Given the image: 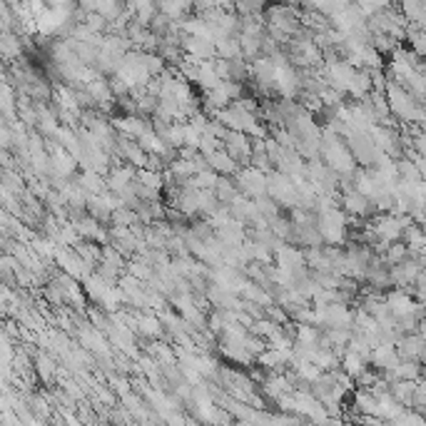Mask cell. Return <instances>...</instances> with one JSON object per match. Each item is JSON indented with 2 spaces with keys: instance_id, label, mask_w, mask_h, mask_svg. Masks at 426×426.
Returning a JSON list of instances; mask_svg holds the SVG:
<instances>
[{
  "instance_id": "1",
  "label": "cell",
  "mask_w": 426,
  "mask_h": 426,
  "mask_svg": "<svg viewBox=\"0 0 426 426\" xmlns=\"http://www.w3.org/2000/svg\"><path fill=\"white\" fill-rule=\"evenodd\" d=\"M384 93H386V100H389V107H392V115L396 120H401L404 125H412V122H419L421 125V102L401 82L389 80Z\"/></svg>"
},
{
  "instance_id": "2",
  "label": "cell",
  "mask_w": 426,
  "mask_h": 426,
  "mask_svg": "<svg viewBox=\"0 0 426 426\" xmlns=\"http://www.w3.org/2000/svg\"><path fill=\"white\" fill-rule=\"evenodd\" d=\"M317 227L324 245H346V234H349V214L344 207H329L317 212Z\"/></svg>"
},
{
  "instance_id": "3",
  "label": "cell",
  "mask_w": 426,
  "mask_h": 426,
  "mask_svg": "<svg viewBox=\"0 0 426 426\" xmlns=\"http://www.w3.org/2000/svg\"><path fill=\"white\" fill-rule=\"evenodd\" d=\"M341 137L346 140V145H349V150H352V155H354V160L359 162L361 167H374L377 165V160L384 155L379 150V145L374 142L372 133L344 127V130H341Z\"/></svg>"
},
{
  "instance_id": "4",
  "label": "cell",
  "mask_w": 426,
  "mask_h": 426,
  "mask_svg": "<svg viewBox=\"0 0 426 426\" xmlns=\"http://www.w3.org/2000/svg\"><path fill=\"white\" fill-rule=\"evenodd\" d=\"M267 194L280 202L282 207H287V210L300 205V187L289 175L280 172V170H272L267 175Z\"/></svg>"
},
{
  "instance_id": "5",
  "label": "cell",
  "mask_w": 426,
  "mask_h": 426,
  "mask_svg": "<svg viewBox=\"0 0 426 426\" xmlns=\"http://www.w3.org/2000/svg\"><path fill=\"white\" fill-rule=\"evenodd\" d=\"M317 309V326L320 329H334V326H354V312L349 309V302H329V304H314Z\"/></svg>"
},
{
  "instance_id": "6",
  "label": "cell",
  "mask_w": 426,
  "mask_h": 426,
  "mask_svg": "<svg viewBox=\"0 0 426 426\" xmlns=\"http://www.w3.org/2000/svg\"><path fill=\"white\" fill-rule=\"evenodd\" d=\"M232 177H234V182H237V187H240V192L247 194V197L260 200V197L267 194V172L260 170V167L242 165Z\"/></svg>"
},
{
  "instance_id": "7",
  "label": "cell",
  "mask_w": 426,
  "mask_h": 426,
  "mask_svg": "<svg viewBox=\"0 0 426 426\" xmlns=\"http://www.w3.org/2000/svg\"><path fill=\"white\" fill-rule=\"evenodd\" d=\"M341 207H344V212L352 217V220H366V217H372L377 210H374L372 200L364 197V194L357 190V187H341Z\"/></svg>"
},
{
  "instance_id": "8",
  "label": "cell",
  "mask_w": 426,
  "mask_h": 426,
  "mask_svg": "<svg viewBox=\"0 0 426 426\" xmlns=\"http://www.w3.org/2000/svg\"><path fill=\"white\" fill-rule=\"evenodd\" d=\"M222 145H225L227 153L232 155L240 165H249V162H252V153H254V137L252 135L242 133V130H229Z\"/></svg>"
},
{
  "instance_id": "9",
  "label": "cell",
  "mask_w": 426,
  "mask_h": 426,
  "mask_svg": "<svg viewBox=\"0 0 426 426\" xmlns=\"http://www.w3.org/2000/svg\"><path fill=\"white\" fill-rule=\"evenodd\" d=\"M424 269L421 265V257L416 254H409L406 260H401L399 265H392L389 267V274H392V284L394 287H412L419 277V272Z\"/></svg>"
},
{
  "instance_id": "10",
  "label": "cell",
  "mask_w": 426,
  "mask_h": 426,
  "mask_svg": "<svg viewBox=\"0 0 426 426\" xmlns=\"http://www.w3.org/2000/svg\"><path fill=\"white\" fill-rule=\"evenodd\" d=\"M33 369H35V377H38V381L45 386H53L58 384V379H60V366H58V361H55V357L50 352H38L33 354Z\"/></svg>"
},
{
  "instance_id": "11",
  "label": "cell",
  "mask_w": 426,
  "mask_h": 426,
  "mask_svg": "<svg viewBox=\"0 0 426 426\" xmlns=\"http://www.w3.org/2000/svg\"><path fill=\"white\" fill-rule=\"evenodd\" d=\"M396 349H399L401 359H414V361L426 359V339L419 332L401 334L399 339H396Z\"/></svg>"
},
{
  "instance_id": "12",
  "label": "cell",
  "mask_w": 426,
  "mask_h": 426,
  "mask_svg": "<svg viewBox=\"0 0 426 426\" xmlns=\"http://www.w3.org/2000/svg\"><path fill=\"white\" fill-rule=\"evenodd\" d=\"M137 180V167L125 162V165H113V170L107 172V190L115 194H120L122 190H127L130 185H135Z\"/></svg>"
},
{
  "instance_id": "13",
  "label": "cell",
  "mask_w": 426,
  "mask_h": 426,
  "mask_svg": "<svg viewBox=\"0 0 426 426\" xmlns=\"http://www.w3.org/2000/svg\"><path fill=\"white\" fill-rule=\"evenodd\" d=\"M369 361H372V366H377L379 372H392L394 366L401 361L399 349H396V344H392V341H379V344L372 349Z\"/></svg>"
},
{
  "instance_id": "14",
  "label": "cell",
  "mask_w": 426,
  "mask_h": 426,
  "mask_svg": "<svg viewBox=\"0 0 426 426\" xmlns=\"http://www.w3.org/2000/svg\"><path fill=\"white\" fill-rule=\"evenodd\" d=\"M374 90V78H372V70H364V67H359L357 70V75H354L352 85H349V90H346V95L352 98V100H364V98H369Z\"/></svg>"
},
{
  "instance_id": "15",
  "label": "cell",
  "mask_w": 426,
  "mask_h": 426,
  "mask_svg": "<svg viewBox=\"0 0 426 426\" xmlns=\"http://www.w3.org/2000/svg\"><path fill=\"white\" fill-rule=\"evenodd\" d=\"M369 366H372V361H369V357H364V354L352 352V349H346V352L341 354V369H344V372L349 374L354 381L359 379Z\"/></svg>"
},
{
  "instance_id": "16",
  "label": "cell",
  "mask_w": 426,
  "mask_h": 426,
  "mask_svg": "<svg viewBox=\"0 0 426 426\" xmlns=\"http://www.w3.org/2000/svg\"><path fill=\"white\" fill-rule=\"evenodd\" d=\"M401 242L409 247V254H416V257L426 254V229L421 225H416V222H412V225L406 227Z\"/></svg>"
},
{
  "instance_id": "17",
  "label": "cell",
  "mask_w": 426,
  "mask_h": 426,
  "mask_svg": "<svg viewBox=\"0 0 426 426\" xmlns=\"http://www.w3.org/2000/svg\"><path fill=\"white\" fill-rule=\"evenodd\" d=\"M3 58L5 63H15L23 58V45H25V35L13 33V30H3Z\"/></svg>"
},
{
  "instance_id": "18",
  "label": "cell",
  "mask_w": 426,
  "mask_h": 426,
  "mask_svg": "<svg viewBox=\"0 0 426 426\" xmlns=\"http://www.w3.org/2000/svg\"><path fill=\"white\" fill-rule=\"evenodd\" d=\"M207 160H210V167H212L214 172L220 175H234L237 170H240V162L234 160L232 155L227 153L225 147H220V150H214L212 155H207Z\"/></svg>"
},
{
  "instance_id": "19",
  "label": "cell",
  "mask_w": 426,
  "mask_h": 426,
  "mask_svg": "<svg viewBox=\"0 0 426 426\" xmlns=\"http://www.w3.org/2000/svg\"><path fill=\"white\" fill-rule=\"evenodd\" d=\"M399 10L414 25H426V0H399Z\"/></svg>"
},
{
  "instance_id": "20",
  "label": "cell",
  "mask_w": 426,
  "mask_h": 426,
  "mask_svg": "<svg viewBox=\"0 0 426 426\" xmlns=\"http://www.w3.org/2000/svg\"><path fill=\"white\" fill-rule=\"evenodd\" d=\"M75 252L80 254L82 260L85 262H90L93 267H98L100 265V260H102V247H100V242H93V240H80L78 245L73 247Z\"/></svg>"
},
{
  "instance_id": "21",
  "label": "cell",
  "mask_w": 426,
  "mask_h": 426,
  "mask_svg": "<svg viewBox=\"0 0 426 426\" xmlns=\"http://www.w3.org/2000/svg\"><path fill=\"white\" fill-rule=\"evenodd\" d=\"M217 58H225V60L245 58V55H242L240 35H232V38H222V41H217Z\"/></svg>"
},
{
  "instance_id": "22",
  "label": "cell",
  "mask_w": 426,
  "mask_h": 426,
  "mask_svg": "<svg viewBox=\"0 0 426 426\" xmlns=\"http://www.w3.org/2000/svg\"><path fill=\"white\" fill-rule=\"evenodd\" d=\"M214 194H217L220 202H225V205H229V202L240 194V187H237L232 175H220V182H217V187H214Z\"/></svg>"
},
{
  "instance_id": "23",
  "label": "cell",
  "mask_w": 426,
  "mask_h": 426,
  "mask_svg": "<svg viewBox=\"0 0 426 426\" xmlns=\"http://www.w3.org/2000/svg\"><path fill=\"white\" fill-rule=\"evenodd\" d=\"M414 389H416V381H409V379H396V381H392V386H389V392H392L404 406H412Z\"/></svg>"
},
{
  "instance_id": "24",
  "label": "cell",
  "mask_w": 426,
  "mask_h": 426,
  "mask_svg": "<svg viewBox=\"0 0 426 426\" xmlns=\"http://www.w3.org/2000/svg\"><path fill=\"white\" fill-rule=\"evenodd\" d=\"M217 182H220V172H214V170H202V172L192 175L185 187H194V190H214Z\"/></svg>"
},
{
  "instance_id": "25",
  "label": "cell",
  "mask_w": 426,
  "mask_h": 426,
  "mask_svg": "<svg viewBox=\"0 0 426 426\" xmlns=\"http://www.w3.org/2000/svg\"><path fill=\"white\" fill-rule=\"evenodd\" d=\"M409 257V247L404 245V242H392V245L386 247L384 252H381V260L386 262V265L392 267V265H399L401 260H406Z\"/></svg>"
},
{
  "instance_id": "26",
  "label": "cell",
  "mask_w": 426,
  "mask_h": 426,
  "mask_svg": "<svg viewBox=\"0 0 426 426\" xmlns=\"http://www.w3.org/2000/svg\"><path fill=\"white\" fill-rule=\"evenodd\" d=\"M357 5L361 8V13H364L366 21H369L372 15L381 13V10H386V8H392L394 0H357Z\"/></svg>"
},
{
  "instance_id": "27",
  "label": "cell",
  "mask_w": 426,
  "mask_h": 426,
  "mask_svg": "<svg viewBox=\"0 0 426 426\" xmlns=\"http://www.w3.org/2000/svg\"><path fill=\"white\" fill-rule=\"evenodd\" d=\"M412 409H419V412H426V377H421V379L416 381V389H414Z\"/></svg>"
},
{
  "instance_id": "28",
  "label": "cell",
  "mask_w": 426,
  "mask_h": 426,
  "mask_svg": "<svg viewBox=\"0 0 426 426\" xmlns=\"http://www.w3.org/2000/svg\"><path fill=\"white\" fill-rule=\"evenodd\" d=\"M416 332H419L421 337H424V339H426V317H421V322H419V329H416Z\"/></svg>"
},
{
  "instance_id": "29",
  "label": "cell",
  "mask_w": 426,
  "mask_h": 426,
  "mask_svg": "<svg viewBox=\"0 0 426 426\" xmlns=\"http://www.w3.org/2000/svg\"><path fill=\"white\" fill-rule=\"evenodd\" d=\"M421 265H424V269H426V254H421Z\"/></svg>"
}]
</instances>
